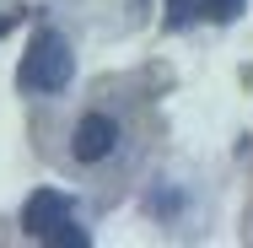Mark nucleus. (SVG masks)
I'll return each instance as SVG.
<instances>
[{
    "mask_svg": "<svg viewBox=\"0 0 253 248\" xmlns=\"http://www.w3.org/2000/svg\"><path fill=\"white\" fill-rule=\"evenodd\" d=\"M70 76H76V59H70L65 33L38 27V33L27 38L22 70H16V87H22V92H65V81H70Z\"/></svg>",
    "mask_w": 253,
    "mask_h": 248,
    "instance_id": "obj_1",
    "label": "nucleus"
},
{
    "mask_svg": "<svg viewBox=\"0 0 253 248\" xmlns=\"http://www.w3.org/2000/svg\"><path fill=\"white\" fill-rule=\"evenodd\" d=\"M22 232L38 238V243H70V248H86V232L76 221V199L65 189H38L27 195L22 205Z\"/></svg>",
    "mask_w": 253,
    "mask_h": 248,
    "instance_id": "obj_2",
    "label": "nucleus"
},
{
    "mask_svg": "<svg viewBox=\"0 0 253 248\" xmlns=\"http://www.w3.org/2000/svg\"><path fill=\"white\" fill-rule=\"evenodd\" d=\"M113 146H119V124L108 113H81V124L70 135V156L76 162H102Z\"/></svg>",
    "mask_w": 253,
    "mask_h": 248,
    "instance_id": "obj_3",
    "label": "nucleus"
},
{
    "mask_svg": "<svg viewBox=\"0 0 253 248\" xmlns=\"http://www.w3.org/2000/svg\"><path fill=\"white\" fill-rule=\"evenodd\" d=\"M243 11V0H167V27H189L194 16L205 22H232Z\"/></svg>",
    "mask_w": 253,
    "mask_h": 248,
    "instance_id": "obj_4",
    "label": "nucleus"
},
{
    "mask_svg": "<svg viewBox=\"0 0 253 248\" xmlns=\"http://www.w3.org/2000/svg\"><path fill=\"white\" fill-rule=\"evenodd\" d=\"M5 27H11V16H0V38H5Z\"/></svg>",
    "mask_w": 253,
    "mask_h": 248,
    "instance_id": "obj_5",
    "label": "nucleus"
}]
</instances>
